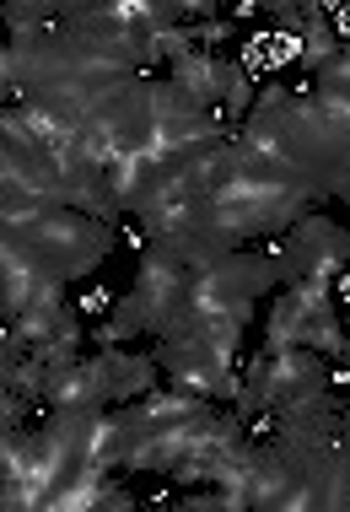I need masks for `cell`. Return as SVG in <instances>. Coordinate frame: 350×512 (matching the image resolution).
<instances>
[{"label": "cell", "instance_id": "cell-1", "mask_svg": "<svg viewBox=\"0 0 350 512\" xmlns=\"http://www.w3.org/2000/svg\"><path fill=\"white\" fill-rule=\"evenodd\" d=\"M6 92H17V71H11V49L0 44V98H6Z\"/></svg>", "mask_w": 350, "mask_h": 512}]
</instances>
